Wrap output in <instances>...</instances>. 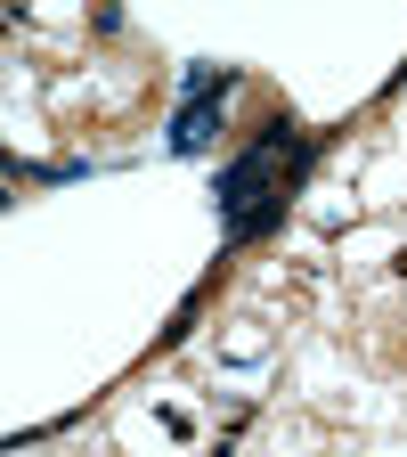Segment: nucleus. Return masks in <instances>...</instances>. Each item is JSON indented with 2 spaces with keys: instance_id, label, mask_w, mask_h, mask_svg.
<instances>
[{
  "instance_id": "nucleus-1",
  "label": "nucleus",
  "mask_w": 407,
  "mask_h": 457,
  "mask_svg": "<svg viewBox=\"0 0 407 457\" xmlns=\"http://www.w3.org/2000/svg\"><path fill=\"white\" fill-rule=\"evenodd\" d=\"M294 163V147H285V131H269L237 171H228V228H261L269 220V180Z\"/></svg>"
}]
</instances>
